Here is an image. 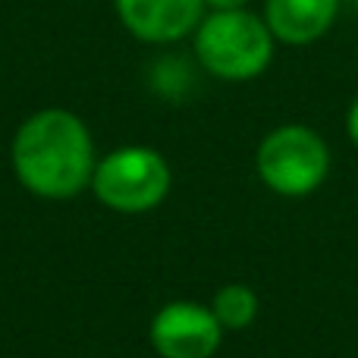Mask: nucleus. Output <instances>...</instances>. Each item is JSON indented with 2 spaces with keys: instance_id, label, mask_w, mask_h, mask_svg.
<instances>
[{
  "instance_id": "6",
  "label": "nucleus",
  "mask_w": 358,
  "mask_h": 358,
  "mask_svg": "<svg viewBox=\"0 0 358 358\" xmlns=\"http://www.w3.org/2000/svg\"><path fill=\"white\" fill-rule=\"evenodd\" d=\"M126 31L148 44H173L198 29L204 0H113Z\"/></svg>"
},
{
  "instance_id": "2",
  "label": "nucleus",
  "mask_w": 358,
  "mask_h": 358,
  "mask_svg": "<svg viewBox=\"0 0 358 358\" xmlns=\"http://www.w3.org/2000/svg\"><path fill=\"white\" fill-rule=\"evenodd\" d=\"M273 41L267 22L248 10H214L195 29L198 63L227 82L258 79L273 60Z\"/></svg>"
},
{
  "instance_id": "4",
  "label": "nucleus",
  "mask_w": 358,
  "mask_h": 358,
  "mask_svg": "<svg viewBox=\"0 0 358 358\" xmlns=\"http://www.w3.org/2000/svg\"><path fill=\"white\" fill-rule=\"evenodd\" d=\"M92 189L98 201H104L110 210L142 214L167 198L170 167L155 148L129 145L101 157L92 176Z\"/></svg>"
},
{
  "instance_id": "1",
  "label": "nucleus",
  "mask_w": 358,
  "mask_h": 358,
  "mask_svg": "<svg viewBox=\"0 0 358 358\" xmlns=\"http://www.w3.org/2000/svg\"><path fill=\"white\" fill-rule=\"evenodd\" d=\"M94 145L85 123L69 110H38L13 138V170L41 198H73L94 176Z\"/></svg>"
},
{
  "instance_id": "3",
  "label": "nucleus",
  "mask_w": 358,
  "mask_h": 358,
  "mask_svg": "<svg viewBox=\"0 0 358 358\" xmlns=\"http://www.w3.org/2000/svg\"><path fill=\"white\" fill-rule=\"evenodd\" d=\"M258 176L271 192L286 198L311 195L330 173V151L308 126H280L258 145Z\"/></svg>"
},
{
  "instance_id": "7",
  "label": "nucleus",
  "mask_w": 358,
  "mask_h": 358,
  "mask_svg": "<svg viewBox=\"0 0 358 358\" xmlns=\"http://www.w3.org/2000/svg\"><path fill=\"white\" fill-rule=\"evenodd\" d=\"M340 13V0H267L264 22L271 35L292 48L317 41L330 31Z\"/></svg>"
},
{
  "instance_id": "11",
  "label": "nucleus",
  "mask_w": 358,
  "mask_h": 358,
  "mask_svg": "<svg viewBox=\"0 0 358 358\" xmlns=\"http://www.w3.org/2000/svg\"><path fill=\"white\" fill-rule=\"evenodd\" d=\"M355 10H358V0H355Z\"/></svg>"
},
{
  "instance_id": "8",
  "label": "nucleus",
  "mask_w": 358,
  "mask_h": 358,
  "mask_svg": "<svg viewBox=\"0 0 358 358\" xmlns=\"http://www.w3.org/2000/svg\"><path fill=\"white\" fill-rule=\"evenodd\" d=\"M210 311H214V317L220 321L223 330H242L258 315V296L242 283H229L214 296Z\"/></svg>"
},
{
  "instance_id": "10",
  "label": "nucleus",
  "mask_w": 358,
  "mask_h": 358,
  "mask_svg": "<svg viewBox=\"0 0 358 358\" xmlns=\"http://www.w3.org/2000/svg\"><path fill=\"white\" fill-rule=\"evenodd\" d=\"M204 6H210V10H245L248 0H204Z\"/></svg>"
},
{
  "instance_id": "5",
  "label": "nucleus",
  "mask_w": 358,
  "mask_h": 358,
  "mask_svg": "<svg viewBox=\"0 0 358 358\" xmlns=\"http://www.w3.org/2000/svg\"><path fill=\"white\" fill-rule=\"evenodd\" d=\"M220 340V321L198 302H170L151 321V346L161 358H210Z\"/></svg>"
},
{
  "instance_id": "9",
  "label": "nucleus",
  "mask_w": 358,
  "mask_h": 358,
  "mask_svg": "<svg viewBox=\"0 0 358 358\" xmlns=\"http://www.w3.org/2000/svg\"><path fill=\"white\" fill-rule=\"evenodd\" d=\"M346 132H349V138H352V145L358 148V98L352 101V107H349V113H346Z\"/></svg>"
}]
</instances>
